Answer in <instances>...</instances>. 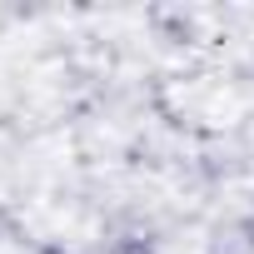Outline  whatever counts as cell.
Listing matches in <instances>:
<instances>
[{"label": "cell", "instance_id": "6da1fadb", "mask_svg": "<svg viewBox=\"0 0 254 254\" xmlns=\"http://www.w3.org/2000/svg\"><path fill=\"white\" fill-rule=\"evenodd\" d=\"M110 254H150V244H135V239H125V244H115Z\"/></svg>", "mask_w": 254, "mask_h": 254}, {"label": "cell", "instance_id": "7a4b0ae2", "mask_svg": "<svg viewBox=\"0 0 254 254\" xmlns=\"http://www.w3.org/2000/svg\"><path fill=\"white\" fill-rule=\"evenodd\" d=\"M244 229H249V234H254V214H249V224H244Z\"/></svg>", "mask_w": 254, "mask_h": 254}, {"label": "cell", "instance_id": "3957f363", "mask_svg": "<svg viewBox=\"0 0 254 254\" xmlns=\"http://www.w3.org/2000/svg\"><path fill=\"white\" fill-rule=\"evenodd\" d=\"M45 254H70V249H45Z\"/></svg>", "mask_w": 254, "mask_h": 254}]
</instances>
